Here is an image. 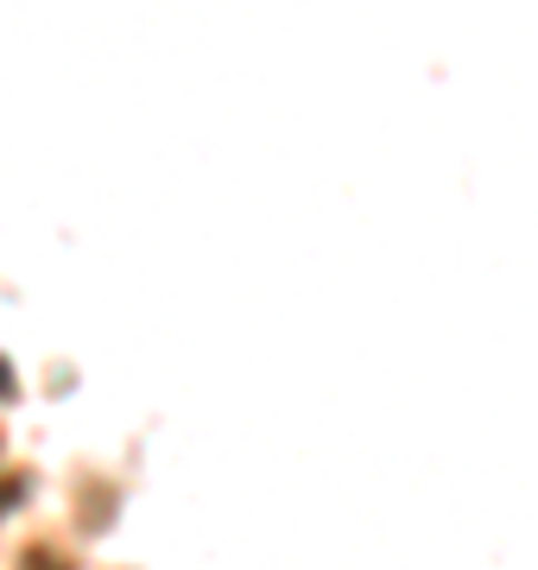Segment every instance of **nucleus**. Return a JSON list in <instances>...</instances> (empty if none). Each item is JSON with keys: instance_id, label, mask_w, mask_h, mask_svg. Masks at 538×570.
Masks as SVG:
<instances>
[{"instance_id": "7ed1b4c3", "label": "nucleus", "mask_w": 538, "mask_h": 570, "mask_svg": "<svg viewBox=\"0 0 538 570\" xmlns=\"http://www.w3.org/2000/svg\"><path fill=\"white\" fill-rule=\"evenodd\" d=\"M0 400H13V367L0 362Z\"/></svg>"}, {"instance_id": "f03ea898", "label": "nucleus", "mask_w": 538, "mask_h": 570, "mask_svg": "<svg viewBox=\"0 0 538 570\" xmlns=\"http://www.w3.org/2000/svg\"><path fill=\"white\" fill-rule=\"evenodd\" d=\"M20 494H26V482H7V489H0V508H13Z\"/></svg>"}, {"instance_id": "f257e3e1", "label": "nucleus", "mask_w": 538, "mask_h": 570, "mask_svg": "<svg viewBox=\"0 0 538 570\" xmlns=\"http://www.w3.org/2000/svg\"><path fill=\"white\" fill-rule=\"evenodd\" d=\"M20 570H70V558H63L58 546H32V551L20 558Z\"/></svg>"}]
</instances>
